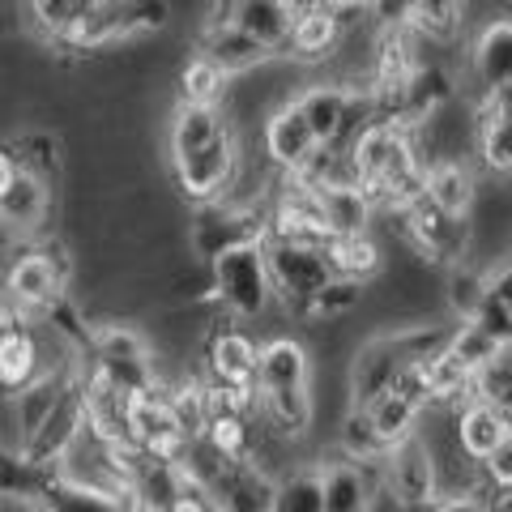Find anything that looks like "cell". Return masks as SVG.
I'll return each instance as SVG.
<instances>
[{
	"mask_svg": "<svg viewBox=\"0 0 512 512\" xmlns=\"http://www.w3.org/2000/svg\"><path fill=\"white\" fill-rule=\"evenodd\" d=\"M35 500L43 504V512H128L133 508L128 491H90V487L64 483L56 474H47V483Z\"/></svg>",
	"mask_w": 512,
	"mask_h": 512,
	"instance_id": "obj_27",
	"label": "cell"
},
{
	"mask_svg": "<svg viewBox=\"0 0 512 512\" xmlns=\"http://www.w3.org/2000/svg\"><path fill=\"white\" fill-rule=\"evenodd\" d=\"M94 5H99V0H26L30 22H35V30L47 43H60Z\"/></svg>",
	"mask_w": 512,
	"mask_h": 512,
	"instance_id": "obj_35",
	"label": "cell"
},
{
	"mask_svg": "<svg viewBox=\"0 0 512 512\" xmlns=\"http://www.w3.org/2000/svg\"><path fill=\"white\" fill-rule=\"evenodd\" d=\"M52 197H56V192L47 188L43 180L18 171V180H13L9 192L0 197V231H5L13 244H35L39 235H47Z\"/></svg>",
	"mask_w": 512,
	"mask_h": 512,
	"instance_id": "obj_12",
	"label": "cell"
},
{
	"mask_svg": "<svg viewBox=\"0 0 512 512\" xmlns=\"http://www.w3.org/2000/svg\"><path fill=\"white\" fill-rule=\"evenodd\" d=\"M167 163H171L175 197L188 201L192 210H197V205H210V201H222L227 188H231L235 163H239V137L222 133V137L210 141V146L180 154V158H167Z\"/></svg>",
	"mask_w": 512,
	"mask_h": 512,
	"instance_id": "obj_6",
	"label": "cell"
},
{
	"mask_svg": "<svg viewBox=\"0 0 512 512\" xmlns=\"http://www.w3.org/2000/svg\"><path fill=\"white\" fill-rule=\"evenodd\" d=\"M316 5H325V9H363L367 0H316Z\"/></svg>",
	"mask_w": 512,
	"mask_h": 512,
	"instance_id": "obj_42",
	"label": "cell"
},
{
	"mask_svg": "<svg viewBox=\"0 0 512 512\" xmlns=\"http://www.w3.org/2000/svg\"><path fill=\"white\" fill-rule=\"evenodd\" d=\"M346 99H350V86H342V82H312L303 94H295V107H299L303 124L312 128L316 146H338Z\"/></svg>",
	"mask_w": 512,
	"mask_h": 512,
	"instance_id": "obj_25",
	"label": "cell"
},
{
	"mask_svg": "<svg viewBox=\"0 0 512 512\" xmlns=\"http://www.w3.org/2000/svg\"><path fill=\"white\" fill-rule=\"evenodd\" d=\"M0 444H5V440H0Z\"/></svg>",
	"mask_w": 512,
	"mask_h": 512,
	"instance_id": "obj_44",
	"label": "cell"
},
{
	"mask_svg": "<svg viewBox=\"0 0 512 512\" xmlns=\"http://www.w3.org/2000/svg\"><path fill=\"white\" fill-rule=\"evenodd\" d=\"M474 329H483L495 346H508L512 338V295H508V261L487 265V291L478 299V308L470 316Z\"/></svg>",
	"mask_w": 512,
	"mask_h": 512,
	"instance_id": "obj_28",
	"label": "cell"
},
{
	"mask_svg": "<svg viewBox=\"0 0 512 512\" xmlns=\"http://www.w3.org/2000/svg\"><path fill=\"white\" fill-rule=\"evenodd\" d=\"M201 376L218 389H256V342L239 325H214L205 333Z\"/></svg>",
	"mask_w": 512,
	"mask_h": 512,
	"instance_id": "obj_9",
	"label": "cell"
},
{
	"mask_svg": "<svg viewBox=\"0 0 512 512\" xmlns=\"http://www.w3.org/2000/svg\"><path fill=\"white\" fill-rule=\"evenodd\" d=\"M261 248H265L269 286H274V303L286 316L308 320V303L316 299L320 286L333 278L325 252L308 248V244H282V239H265Z\"/></svg>",
	"mask_w": 512,
	"mask_h": 512,
	"instance_id": "obj_4",
	"label": "cell"
},
{
	"mask_svg": "<svg viewBox=\"0 0 512 512\" xmlns=\"http://www.w3.org/2000/svg\"><path fill=\"white\" fill-rule=\"evenodd\" d=\"M312 201H316L320 222H325L329 239H350V235H372L376 231V201L367 197L359 184L316 188Z\"/></svg>",
	"mask_w": 512,
	"mask_h": 512,
	"instance_id": "obj_20",
	"label": "cell"
},
{
	"mask_svg": "<svg viewBox=\"0 0 512 512\" xmlns=\"http://www.w3.org/2000/svg\"><path fill=\"white\" fill-rule=\"evenodd\" d=\"M197 56H205L222 77H248L256 69H265L269 60H278V52H269L265 43L248 39L244 30H235L227 22H205L197 35Z\"/></svg>",
	"mask_w": 512,
	"mask_h": 512,
	"instance_id": "obj_14",
	"label": "cell"
},
{
	"mask_svg": "<svg viewBox=\"0 0 512 512\" xmlns=\"http://www.w3.org/2000/svg\"><path fill=\"white\" fill-rule=\"evenodd\" d=\"M338 43H342V26H338V13L316 5V0H308V5H299L295 13V26H291V56L295 64H329L333 56H338Z\"/></svg>",
	"mask_w": 512,
	"mask_h": 512,
	"instance_id": "obj_21",
	"label": "cell"
},
{
	"mask_svg": "<svg viewBox=\"0 0 512 512\" xmlns=\"http://www.w3.org/2000/svg\"><path fill=\"white\" fill-rule=\"evenodd\" d=\"M380 495L397 512H431L440 500V478L436 461H431L427 444L419 436H410L406 444H397L380 461Z\"/></svg>",
	"mask_w": 512,
	"mask_h": 512,
	"instance_id": "obj_5",
	"label": "cell"
},
{
	"mask_svg": "<svg viewBox=\"0 0 512 512\" xmlns=\"http://www.w3.org/2000/svg\"><path fill=\"white\" fill-rule=\"evenodd\" d=\"M0 512H43L35 495H0Z\"/></svg>",
	"mask_w": 512,
	"mask_h": 512,
	"instance_id": "obj_40",
	"label": "cell"
},
{
	"mask_svg": "<svg viewBox=\"0 0 512 512\" xmlns=\"http://www.w3.org/2000/svg\"><path fill=\"white\" fill-rule=\"evenodd\" d=\"M231 77H222L205 56H188L175 73V103H222Z\"/></svg>",
	"mask_w": 512,
	"mask_h": 512,
	"instance_id": "obj_32",
	"label": "cell"
},
{
	"mask_svg": "<svg viewBox=\"0 0 512 512\" xmlns=\"http://www.w3.org/2000/svg\"><path fill=\"white\" fill-rule=\"evenodd\" d=\"M269 512H325V491H320V466H295L274 483V504Z\"/></svg>",
	"mask_w": 512,
	"mask_h": 512,
	"instance_id": "obj_31",
	"label": "cell"
},
{
	"mask_svg": "<svg viewBox=\"0 0 512 512\" xmlns=\"http://www.w3.org/2000/svg\"><path fill=\"white\" fill-rule=\"evenodd\" d=\"M470 402L508 410V402H512V355L508 350H495L487 363H478L470 372Z\"/></svg>",
	"mask_w": 512,
	"mask_h": 512,
	"instance_id": "obj_33",
	"label": "cell"
},
{
	"mask_svg": "<svg viewBox=\"0 0 512 512\" xmlns=\"http://www.w3.org/2000/svg\"><path fill=\"white\" fill-rule=\"evenodd\" d=\"M363 414H367V423H372V431L380 436V444L384 448H397V444H406L414 431H419V406L414 402H406L402 393H380L372 406H363Z\"/></svg>",
	"mask_w": 512,
	"mask_h": 512,
	"instance_id": "obj_29",
	"label": "cell"
},
{
	"mask_svg": "<svg viewBox=\"0 0 512 512\" xmlns=\"http://www.w3.org/2000/svg\"><path fill=\"white\" fill-rule=\"evenodd\" d=\"M478 197H483V184H478V175L466 158H436V163H423V201L436 205L440 214L470 218L478 210Z\"/></svg>",
	"mask_w": 512,
	"mask_h": 512,
	"instance_id": "obj_13",
	"label": "cell"
},
{
	"mask_svg": "<svg viewBox=\"0 0 512 512\" xmlns=\"http://www.w3.org/2000/svg\"><path fill=\"white\" fill-rule=\"evenodd\" d=\"M453 440L461 448V457L474 461V466H483L495 448L512 444L508 410H495V406H483V402H461L453 410Z\"/></svg>",
	"mask_w": 512,
	"mask_h": 512,
	"instance_id": "obj_18",
	"label": "cell"
},
{
	"mask_svg": "<svg viewBox=\"0 0 512 512\" xmlns=\"http://www.w3.org/2000/svg\"><path fill=\"white\" fill-rule=\"evenodd\" d=\"M69 286H73V278L64 274V269H56L35 244H26L18 256H9L5 274H0V299H5L9 308H18L22 316L39 320L43 312H52L56 303L69 295Z\"/></svg>",
	"mask_w": 512,
	"mask_h": 512,
	"instance_id": "obj_7",
	"label": "cell"
},
{
	"mask_svg": "<svg viewBox=\"0 0 512 512\" xmlns=\"http://www.w3.org/2000/svg\"><path fill=\"white\" fill-rule=\"evenodd\" d=\"M18 180V163H13V154H9V146H0V197L9 192V184Z\"/></svg>",
	"mask_w": 512,
	"mask_h": 512,
	"instance_id": "obj_41",
	"label": "cell"
},
{
	"mask_svg": "<svg viewBox=\"0 0 512 512\" xmlns=\"http://www.w3.org/2000/svg\"><path fill=\"white\" fill-rule=\"evenodd\" d=\"M167 30H171V0H99L56 47L64 56H90L146 35H167Z\"/></svg>",
	"mask_w": 512,
	"mask_h": 512,
	"instance_id": "obj_1",
	"label": "cell"
},
{
	"mask_svg": "<svg viewBox=\"0 0 512 512\" xmlns=\"http://www.w3.org/2000/svg\"><path fill=\"white\" fill-rule=\"evenodd\" d=\"M295 13H299V5H286V0H222L214 9V18H205V22H227L235 30H244L248 39L265 43L269 52L286 56Z\"/></svg>",
	"mask_w": 512,
	"mask_h": 512,
	"instance_id": "obj_10",
	"label": "cell"
},
{
	"mask_svg": "<svg viewBox=\"0 0 512 512\" xmlns=\"http://www.w3.org/2000/svg\"><path fill=\"white\" fill-rule=\"evenodd\" d=\"M431 512H487V504H483V495H478V487H474V491H448V495H440Z\"/></svg>",
	"mask_w": 512,
	"mask_h": 512,
	"instance_id": "obj_38",
	"label": "cell"
},
{
	"mask_svg": "<svg viewBox=\"0 0 512 512\" xmlns=\"http://www.w3.org/2000/svg\"><path fill=\"white\" fill-rule=\"evenodd\" d=\"M128 440H133L137 453L180 461L188 440H184L180 419H175V410H171L163 389H146V393L128 397Z\"/></svg>",
	"mask_w": 512,
	"mask_h": 512,
	"instance_id": "obj_8",
	"label": "cell"
},
{
	"mask_svg": "<svg viewBox=\"0 0 512 512\" xmlns=\"http://www.w3.org/2000/svg\"><path fill=\"white\" fill-rule=\"evenodd\" d=\"M214 512H269L274 504V478L265 470H256L252 461H227L214 483L205 487Z\"/></svg>",
	"mask_w": 512,
	"mask_h": 512,
	"instance_id": "obj_16",
	"label": "cell"
},
{
	"mask_svg": "<svg viewBox=\"0 0 512 512\" xmlns=\"http://www.w3.org/2000/svg\"><path fill=\"white\" fill-rule=\"evenodd\" d=\"M5 146L13 154V163H18V171L35 175V180H43L52 192L64 184L69 154H64V141L52 133V128H22V133H13Z\"/></svg>",
	"mask_w": 512,
	"mask_h": 512,
	"instance_id": "obj_24",
	"label": "cell"
},
{
	"mask_svg": "<svg viewBox=\"0 0 512 512\" xmlns=\"http://www.w3.org/2000/svg\"><path fill=\"white\" fill-rule=\"evenodd\" d=\"M338 448L346 461H359V466H372V461H384L389 448L380 444V436L367 423V414L359 406H350L338 414Z\"/></svg>",
	"mask_w": 512,
	"mask_h": 512,
	"instance_id": "obj_34",
	"label": "cell"
},
{
	"mask_svg": "<svg viewBox=\"0 0 512 512\" xmlns=\"http://www.w3.org/2000/svg\"><path fill=\"white\" fill-rule=\"evenodd\" d=\"M312 154H316V137H312V128L303 124L295 99L274 107L261 120V158L278 175H295Z\"/></svg>",
	"mask_w": 512,
	"mask_h": 512,
	"instance_id": "obj_11",
	"label": "cell"
},
{
	"mask_svg": "<svg viewBox=\"0 0 512 512\" xmlns=\"http://www.w3.org/2000/svg\"><path fill=\"white\" fill-rule=\"evenodd\" d=\"M312 384V346L299 338H269L256 346V393L308 389Z\"/></svg>",
	"mask_w": 512,
	"mask_h": 512,
	"instance_id": "obj_17",
	"label": "cell"
},
{
	"mask_svg": "<svg viewBox=\"0 0 512 512\" xmlns=\"http://www.w3.org/2000/svg\"><path fill=\"white\" fill-rule=\"evenodd\" d=\"M205 269H210L214 308H222L231 320H256L274 308V286H269L261 244H244V248L222 252Z\"/></svg>",
	"mask_w": 512,
	"mask_h": 512,
	"instance_id": "obj_2",
	"label": "cell"
},
{
	"mask_svg": "<svg viewBox=\"0 0 512 512\" xmlns=\"http://www.w3.org/2000/svg\"><path fill=\"white\" fill-rule=\"evenodd\" d=\"M167 512H214V504H210V495H205L201 487H192V483H184V491L171 500V508Z\"/></svg>",
	"mask_w": 512,
	"mask_h": 512,
	"instance_id": "obj_39",
	"label": "cell"
},
{
	"mask_svg": "<svg viewBox=\"0 0 512 512\" xmlns=\"http://www.w3.org/2000/svg\"><path fill=\"white\" fill-rule=\"evenodd\" d=\"M320 491H325V512H372L380 500V461L359 466V461H329L320 466Z\"/></svg>",
	"mask_w": 512,
	"mask_h": 512,
	"instance_id": "obj_15",
	"label": "cell"
},
{
	"mask_svg": "<svg viewBox=\"0 0 512 512\" xmlns=\"http://www.w3.org/2000/svg\"><path fill=\"white\" fill-rule=\"evenodd\" d=\"M470 73L483 86V94L512 90V22L508 13L487 18L478 26V35L470 43Z\"/></svg>",
	"mask_w": 512,
	"mask_h": 512,
	"instance_id": "obj_19",
	"label": "cell"
},
{
	"mask_svg": "<svg viewBox=\"0 0 512 512\" xmlns=\"http://www.w3.org/2000/svg\"><path fill=\"white\" fill-rule=\"evenodd\" d=\"M363 9H367V22H372L376 35H389V30H410L419 0H367Z\"/></svg>",
	"mask_w": 512,
	"mask_h": 512,
	"instance_id": "obj_37",
	"label": "cell"
},
{
	"mask_svg": "<svg viewBox=\"0 0 512 512\" xmlns=\"http://www.w3.org/2000/svg\"><path fill=\"white\" fill-rule=\"evenodd\" d=\"M440 274H444L440 291H444L448 320H470L478 299H483V291H487V269H478L474 261H461V265L440 269Z\"/></svg>",
	"mask_w": 512,
	"mask_h": 512,
	"instance_id": "obj_30",
	"label": "cell"
},
{
	"mask_svg": "<svg viewBox=\"0 0 512 512\" xmlns=\"http://www.w3.org/2000/svg\"><path fill=\"white\" fill-rule=\"evenodd\" d=\"M286 5H308V0H286Z\"/></svg>",
	"mask_w": 512,
	"mask_h": 512,
	"instance_id": "obj_43",
	"label": "cell"
},
{
	"mask_svg": "<svg viewBox=\"0 0 512 512\" xmlns=\"http://www.w3.org/2000/svg\"><path fill=\"white\" fill-rule=\"evenodd\" d=\"M444 350L453 355L466 372H474L478 363H487L495 350H508V346H495L483 329H474L470 320H453V333H448V342H444Z\"/></svg>",
	"mask_w": 512,
	"mask_h": 512,
	"instance_id": "obj_36",
	"label": "cell"
},
{
	"mask_svg": "<svg viewBox=\"0 0 512 512\" xmlns=\"http://www.w3.org/2000/svg\"><path fill=\"white\" fill-rule=\"evenodd\" d=\"M256 419L269 436H278L286 444H299L316 423V406H312V384L308 389H274V393H256Z\"/></svg>",
	"mask_w": 512,
	"mask_h": 512,
	"instance_id": "obj_22",
	"label": "cell"
},
{
	"mask_svg": "<svg viewBox=\"0 0 512 512\" xmlns=\"http://www.w3.org/2000/svg\"><path fill=\"white\" fill-rule=\"evenodd\" d=\"M244 244H265V205H231V201H210L197 205L188 218L184 248L192 261L210 265L214 256L244 248Z\"/></svg>",
	"mask_w": 512,
	"mask_h": 512,
	"instance_id": "obj_3",
	"label": "cell"
},
{
	"mask_svg": "<svg viewBox=\"0 0 512 512\" xmlns=\"http://www.w3.org/2000/svg\"><path fill=\"white\" fill-rule=\"evenodd\" d=\"M222 133H231V120H227L222 107H214V103H175L171 116H167V158H180V154L210 146V141L222 137Z\"/></svg>",
	"mask_w": 512,
	"mask_h": 512,
	"instance_id": "obj_23",
	"label": "cell"
},
{
	"mask_svg": "<svg viewBox=\"0 0 512 512\" xmlns=\"http://www.w3.org/2000/svg\"><path fill=\"white\" fill-rule=\"evenodd\" d=\"M325 261H329V274L333 278H346V282H359L367 286L372 278L384 274V248L376 235H350V239H329L325 248Z\"/></svg>",
	"mask_w": 512,
	"mask_h": 512,
	"instance_id": "obj_26",
	"label": "cell"
}]
</instances>
